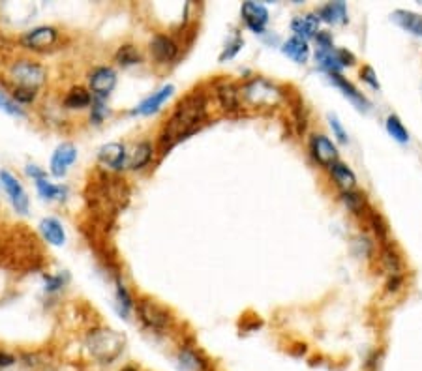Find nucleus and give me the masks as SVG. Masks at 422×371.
<instances>
[{
    "instance_id": "b1692460",
    "label": "nucleus",
    "mask_w": 422,
    "mask_h": 371,
    "mask_svg": "<svg viewBox=\"0 0 422 371\" xmlns=\"http://www.w3.org/2000/svg\"><path fill=\"white\" fill-rule=\"evenodd\" d=\"M177 360L182 371H207V362L194 349H180Z\"/></svg>"
},
{
    "instance_id": "ddd939ff",
    "label": "nucleus",
    "mask_w": 422,
    "mask_h": 371,
    "mask_svg": "<svg viewBox=\"0 0 422 371\" xmlns=\"http://www.w3.org/2000/svg\"><path fill=\"white\" fill-rule=\"evenodd\" d=\"M150 53L154 57L158 62L161 64H167V62H171V60L177 59V54H179V48H177V43L169 38V36H154L152 41H150Z\"/></svg>"
},
{
    "instance_id": "393cba45",
    "label": "nucleus",
    "mask_w": 422,
    "mask_h": 371,
    "mask_svg": "<svg viewBox=\"0 0 422 371\" xmlns=\"http://www.w3.org/2000/svg\"><path fill=\"white\" fill-rule=\"evenodd\" d=\"M342 203L345 205V208L351 214H363L368 210V203H366V195L357 191V189H351V191H342Z\"/></svg>"
},
{
    "instance_id": "9d476101",
    "label": "nucleus",
    "mask_w": 422,
    "mask_h": 371,
    "mask_svg": "<svg viewBox=\"0 0 422 371\" xmlns=\"http://www.w3.org/2000/svg\"><path fill=\"white\" fill-rule=\"evenodd\" d=\"M90 81V89L96 96H108L113 92L115 85H117V73H115L113 68H108V66H100L96 68L89 77Z\"/></svg>"
},
{
    "instance_id": "37998d69",
    "label": "nucleus",
    "mask_w": 422,
    "mask_h": 371,
    "mask_svg": "<svg viewBox=\"0 0 422 371\" xmlns=\"http://www.w3.org/2000/svg\"><path fill=\"white\" fill-rule=\"evenodd\" d=\"M119 371H139L136 368V365H124V368H122V370H119Z\"/></svg>"
},
{
    "instance_id": "7ed1b4c3",
    "label": "nucleus",
    "mask_w": 422,
    "mask_h": 371,
    "mask_svg": "<svg viewBox=\"0 0 422 371\" xmlns=\"http://www.w3.org/2000/svg\"><path fill=\"white\" fill-rule=\"evenodd\" d=\"M8 77L13 82V89H32L38 90L45 85L48 73L43 70L42 64H38L34 60L21 59L15 60L8 68Z\"/></svg>"
},
{
    "instance_id": "7c9ffc66",
    "label": "nucleus",
    "mask_w": 422,
    "mask_h": 371,
    "mask_svg": "<svg viewBox=\"0 0 422 371\" xmlns=\"http://www.w3.org/2000/svg\"><path fill=\"white\" fill-rule=\"evenodd\" d=\"M0 109H4L6 112L13 115V117H24L23 109L17 106V101L13 100V98H8V96L2 94V92H0Z\"/></svg>"
},
{
    "instance_id": "412c9836",
    "label": "nucleus",
    "mask_w": 422,
    "mask_h": 371,
    "mask_svg": "<svg viewBox=\"0 0 422 371\" xmlns=\"http://www.w3.org/2000/svg\"><path fill=\"white\" fill-rule=\"evenodd\" d=\"M282 51L286 54L287 59L295 60L297 64H306L310 59V45L308 41L298 38V36H293L289 40L282 45Z\"/></svg>"
},
{
    "instance_id": "2eb2a0df",
    "label": "nucleus",
    "mask_w": 422,
    "mask_h": 371,
    "mask_svg": "<svg viewBox=\"0 0 422 371\" xmlns=\"http://www.w3.org/2000/svg\"><path fill=\"white\" fill-rule=\"evenodd\" d=\"M328 173H330V177L336 182L342 191H351V189L357 188V175L353 173L349 165L344 163V161H336L328 167Z\"/></svg>"
},
{
    "instance_id": "4be33fe9",
    "label": "nucleus",
    "mask_w": 422,
    "mask_h": 371,
    "mask_svg": "<svg viewBox=\"0 0 422 371\" xmlns=\"http://www.w3.org/2000/svg\"><path fill=\"white\" fill-rule=\"evenodd\" d=\"M218 100H220L221 107L226 111H237L242 98H240V89H237L233 82H224L218 87Z\"/></svg>"
},
{
    "instance_id": "4468645a",
    "label": "nucleus",
    "mask_w": 422,
    "mask_h": 371,
    "mask_svg": "<svg viewBox=\"0 0 422 371\" xmlns=\"http://www.w3.org/2000/svg\"><path fill=\"white\" fill-rule=\"evenodd\" d=\"M330 81H333L334 85L344 92L345 98H349V100L353 101L361 111H370L372 103L368 101V98H366V96H364L355 85H353V82L347 81L342 73H333V75H330Z\"/></svg>"
},
{
    "instance_id": "cd10ccee",
    "label": "nucleus",
    "mask_w": 422,
    "mask_h": 371,
    "mask_svg": "<svg viewBox=\"0 0 422 371\" xmlns=\"http://www.w3.org/2000/svg\"><path fill=\"white\" fill-rule=\"evenodd\" d=\"M150 158H152V145L150 143H139L131 154L130 158V169H143L145 165L149 163Z\"/></svg>"
},
{
    "instance_id": "c85d7f7f",
    "label": "nucleus",
    "mask_w": 422,
    "mask_h": 371,
    "mask_svg": "<svg viewBox=\"0 0 422 371\" xmlns=\"http://www.w3.org/2000/svg\"><path fill=\"white\" fill-rule=\"evenodd\" d=\"M36 188H38V194L42 195L43 199L48 201H53V199H64L66 195V188H60V186H54V184H51L49 180H45V178H40V180H36Z\"/></svg>"
},
{
    "instance_id": "72a5a7b5",
    "label": "nucleus",
    "mask_w": 422,
    "mask_h": 371,
    "mask_svg": "<svg viewBox=\"0 0 422 371\" xmlns=\"http://www.w3.org/2000/svg\"><path fill=\"white\" fill-rule=\"evenodd\" d=\"M244 45V40L242 38H235V40L231 41V43H227L226 49H224V53L220 54V62H226V60H231L235 54L242 49Z\"/></svg>"
},
{
    "instance_id": "a19ab883",
    "label": "nucleus",
    "mask_w": 422,
    "mask_h": 371,
    "mask_svg": "<svg viewBox=\"0 0 422 371\" xmlns=\"http://www.w3.org/2000/svg\"><path fill=\"white\" fill-rule=\"evenodd\" d=\"M27 175L34 177L36 180H40V178H45V173H43L42 169H38V165H29V167H27Z\"/></svg>"
},
{
    "instance_id": "6e6552de",
    "label": "nucleus",
    "mask_w": 422,
    "mask_h": 371,
    "mask_svg": "<svg viewBox=\"0 0 422 371\" xmlns=\"http://www.w3.org/2000/svg\"><path fill=\"white\" fill-rule=\"evenodd\" d=\"M240 13H242V19L246 27L256 32V34H261L265 32V27L268 23V10L263 4H257V2H244L242 8H240Z\"/></svg>"
},
{
    "instance_id": "bb28decb",
    "label": "nucleus",
    "mask_w": 422,
    "mask_h": 371,
    "mask_svg": "<svg viewBox=\"0 0 422 371\" xmlns=\"http://www.w3.org/2000/svg\"><path fill=\"white\" fill-rule=\"evenodd\" d=\"M385 128L388 131V136L393 137L396 143H400V145L409 143V131L404 126V122L400 120L398 115H388L385 120Z\"/></svg>"
},
{
    "instance_id": "f257e3e1",
    "label": "nucleus",
    "mask_w": 422,
    "mask_h": 371,
    "mask_svg": "<svg viewBox=\"0 0 422 371\" xmlns=\"http://www.w3.org/2000/svg\"><path fill=\"white\" fill-rule=\"evenodd\" d=\"M207 117V109H205V100L201 96H190L186 98L177 111L171 117V120L167 122L166 130L161 133V145L163 148H171L173 145H177L179 141L186 139V137L194 133L199 128Z\"/></svg>"
},
{
    "instance_id": "4c0bfd02",
    "label": "nucleus",
    "mask_w": 422,
    "mask_h": 371,
    "mask_svg": "<svg viewBox=\"0 0 422 371\" xmlns=\"http://www.w3.org/2000/svg\"><path fill=\"white\" fill-rule=\"evenodd\" d=\"M402 285H404V277L400 276V274H394V276H391V279L386 282V291H388V293H398L400 289H402Z\"/></svg>"
},
{
    "instance_id": "1a4fd4ad",
    "label": "nucleus",
    "mask_w": 422,
    "mask_h": 371,
    "mask_svg": "<svg viewBox=\"0 0 422 371\" xmlns=\"http://www.w3.org/2000/svg\"><path fill=\"white\" fill-rule=\"evenodd\" d=\"M0 180H2V186H4V189L10 195L15 210L21 214L29 212V197H27V191H24V188L21 186L17 178L13 177L12 173L0 171Z\"/></svg>"
},
{
    "instance_id": "a878e982",
    "label": "nucleus",
    "mask_w": 422,
    "mask_h": 371,
    "mask_svg": "<svg viewBox=\"0 0 422 371\" xmlns=\"http://www.w3.org/2000/svg\"><path fill=\"white\" fill-rule=\"evenodd\" d=\"M92 103V96L87 89L83 87H73L70 89V92L66 94L64 98V106L68 109H85Z\"/></svg>"
},
{
    "instance_id": "423d86ee",
    "label": "nucleus",
    "mask_w": 422,
    "mask_h": 371,
    "mask_svg": "<svg viewBox=\"0 0 422 371\" xmlns=\"http://www.w3.org/2000/svg\"><path fill=\"white\" fill-rule=\"evenodd\" d=\"M310 152H312V158L319 165H323V167H330V165L338 161V147L327 136H323V133L312 136V139H310Z\"/></svg>"
},
{
    "instance_id": "f704fd0d",
    "label": "nucleus",
    "mask_w": 422,
    "mask_h": 371,
    "mask_svg": "<svg viewBox=\"0 0 422 371\" xmlns=\"http://www.w3.org/2000/svg\"><path fill=\"white\" fill-rule=\"evenodd\" d=\"M38 96V90H32V89H13L12 92V98L17 103H30V101L36 100Z\"/></svg>"
},
{
    "instance_id": "f3484780",
    "label": "nucleus",
    "mask_w": 422,
    "mask_h": 371,
    "mask_svg": "<svg viewBox=\"0 0 422 371\" xmlns=\"http://www.w3.org/2000/svg\"><path fill=\"white\" fill-rule=\"evenodd\" d=\"M394 23L398 24L400 29L409 32V34L422 38V15L421 13L411 12V10H394L391 15Z\"/></svg>"
},
{
    "instance_id": "39448f33",
    "label": "nucleus",
    "mask_w": 422,
    "mask_h": 371,
    "mask_svg": "<svg viewBox=\"0 0 422 371\" xmlns=\"http://www.w3.org/2000/svg\"><path fill=\"white\" fill-rule=\"evenodd\" d=\"M315 60L319 62L323 70L328 71V75L340 73L347 66L355 64V54L347 49H315Z\"/></svg>"
},
{
    "instance_id": "c9c22d12",
    "label": "nucleus",
    "mask_w": 422,
    "mask_h": 371,
    "mask_svg": "<svg viewBox=\"0 0 422 371\" xmlns=\"http://www.w3.org/2000/svg\"><path fill=\"white\" fill-rule=\"evenodd\" d=\"M361 79L368 85L370 89H374V90L381 89V85H379V81H377V75H375L374 68H370V66H364L363 70H361Z\"/></svg>"
},
{
    "instance_id": "2f4dec72",
    "label": "nucleus",
    "mask_w": 422,
    "mask_h": 371,
    "mask_svg": "<svg viewBox=\"0 0 422 371\" xmlns=\"http://www.w3.org/2000/svg\"><path fill=\"white\" fill-rule=\"evenodd\" d=\"M328 126H330V130H333L334 137H336L340 143H344V145H345V143L349 141V137H347V131L344 130V126H342V122H340L336 115H328Z\"/></svg>"
},
{
    "instance_id": "6ab92c4d",
    "label": "nucleus",
    "mask_w": 422,
    "mask_h": 371,
    "mask_svg": "<svg viewBox=\"0 0 422 371\" xmlns=\"http://www.w3.org/2000/svg\"><path fill=\"white\" fill-rule=\"evenodd\" d=\"M98 158L106 167H111L115 171H119L124 167L126 161V150L120 143H109V145H103L98 152Z\"/></svg>"
},
{
    "instance_id": "0eeeda50",
    "label": "nucleus",
    "mask_w": 422,
    "mask_h": 371,
    "mask_svg": "<svg viewBox=\"0 0 422 371\" xmlns=\"http://www.w3.org/2000/svg\"><path fill=\"white\" fill-rule=\"evenodd\" d=\"M57 38H59V32L53 27H38V29L27 32L21 43L30 51H45V49L53 48L57 43Z\"/></svg>"
},
{
    "instance_id": "aec40b11",
    "label": "nucleus",
    "mask_w": 422,
    "mask_h": 371,
    "mask_svg": "<svg viewBox=\"0 0 422 371\" xmlns=\"http://www.w3.org/2000/svg\"><path fill=\"white\" fill-rule=\"evenodd\" d=\"M317 17H319V21L328 24H345L349 19L345 2H328L317 10Z\"/></svg>"
},
{
    "instance_id": "c756f323",
    "label": "nucleus",
    "mask_w": 422,
    "mask_h": 371,
    "mask_svg": "<svg viewBox=\"0 0 422 371\" xmlns=\"http://www.w3.org/2000/svg\"><path fill=\"white\" fill-rule=\"evenodd\" d=\"M115 59H117V62L120 66H133L141 62V54H139V51L133 45H122L117 51V54H115Z\"/></svg>"
},
{
    "instance_id": "a211bd4d",
    "label": "nucleus",
    "mask_w": 422,
    "mask_h": 371,
    "mask_svg": "<svg viewBox=\"0 0 422 371\" xmlns=\"http://www.w3.org/2000/svg\"><path fill=\"white\" fill-rule=\"evenodd\" d=\"M291 30L295 32V36L303 38L308 41L310 38H315L319 32V17L317 13H304L298 15L291 21Z\"/></svg>"
},
{
    "instance_id": "20e7f679",
    "label": "nucleus",
    "mask_w": 422,
    "mask_h": 371,
    "mask_svg": "<svg viewBox=\"0 0 422 371\" xmlns=\"http://www.w3.org/2000/svg\"><path fill=\"white\" fill-rule=\"evenodd\" d=\"M240 98L254 107H270L278 103L279 98H282V90L265 79H254L240 89Z\"/></svg>"
},
{
    "instance_id": "9b49d317",
    "label": "nucleus",
    "mask_w": 422,
    "mask_h": 371,
    "mask_svg": "<svg viewBox=\"0 0 422 371\" xmlns=\"http://www.w3.org/2000/svg\"><path fill=\"white\" fill-rule=\"evenodd\" d=\"M137 312H139V315H141V319H143V323L147 324L149 328L161 330L169 324V313L152 300L141 302L139 307H137Z\"/></svg>"
},
{
    "instance_id": "f8f14e48",
    "label": "nucleus",
    "mask_w": 422,
    "mask_h": 371,
    "mask_svg": "<svg viewBox=\"0 0 422 371\" xmlns=\"http://www.w3.org/2000/svg\"><path fill=\"white\" fill-rule=\"evenodd\" d=\"M75 159H78V148L73 147L72 143H62L51 158V173L54 177H64Z\"/></svg>"
},
{
    "instance_id": "58836bf2",
    "label": "nucleus",
    "mask_w": 422,
    "mask_h": 371,
    "mask_svg": "<svg viewBox=\"0 0 422 371\" xmlns=\"http://www.w3.org/2000/svg\"><path fill=\"white\" fill-rule=\"evenodd\" d=\"M103 115H106V107H103L101 101H98V103L92 107V120H94L96 124H100L101 118H103Z\"/></svg>"
},
{
    "instance_id": "473e14b6",
    "label": "nucleus",
    "mask_w": 422,
    "mask_h": 371,
    "mask_svg": "<svg viewBox=\"0 0 422 371\" xmlns=\"http://www.w3.org/2000/svg\"><path fill=\"white\" fill-rule=\"evenodd\" d=\"M370 224H372V227H374L375 235L379 236L381 240H385L386 235H388V229H386L383 218H381L377 212H374V210H370Z\"/></svg>"
},
{
    "instance_id": "f03ea898",
    "label": "nucleus",
    "mask_w": 422,
    "mask_h": 371,
    "mask_svg": "<svg viewBox=\"0 0 422 371\" xmlns=\"http://www.w3.org/2000/svg\"><path fill=\"white\" fill-rule=\"evenodd\" d=\"M124 334L111 328H96L87 336V349L90 356L100 364H113L124 351Z\"/></svg>"
},
{
    "instance_id": "dca6fc26",
    "label": "nucleus",
    "mask_w": 422,
    "mask_h": 371,
    "mask_svg": "<svg viewBox=\"0 0 422 371\" xmlns=\"http://www.w3.org/2000/svg\"><path fill=\"white\" fill-rule=\"evenodd\" d=\"M173 92H175V87H173V85L161 87L158 92H154V94L149 96L147 100L141 101V103L133 109V115H152V112L160 111V107L171 98Z\"/></svg>"
},
{
    "instance_id": "5701e85b",
    "label": "nucleus",
    "mask_w": 422,
    "mask_h": 371,
    "mask_svg": "<svg viewBox=\"0 0 422 371\" xmlns=\"http://www.w3.org/2000/svg\"><path fill=\"white\" fill-rule=\"evenodd\" d=\"M40 231H42L43 238H45L49 244H53V246H62V244L66 242L64 227H62V224H60L59 219L54 218L42 219Z\"/></svg>"
},
{
    "instance_id": "ea45409f",
    "label": "nucleus",
    "mask_w": 422,
    "mask_h": 371,
    "mask_svg": "<svg viewBox=\"0 0 422 371\" xmlns=\"http://www.w3.org/2000/svg\"><path fill=\"white\" fill-rule=\"evenodd\" d=\"M15 364V356L10 353H4L0 351V368H10V365Z\"/></svg>"
},
{
    "instance_id": "e433bc0d",
    "label": "nucleus",
    "mask_w": 422,
    "mask_h": 371,
    "mask_svg": "<svg viewBox=\"0 0 422 371\" xmlns=\"http://www.w3.org/2000/svg\"><path fill=\"white\" fill-rule=\"evenodd\" d=\"M117 296H119V304L122 306L124 313H128V310L131 307V298H130V295H128L126 287L120 282L117 283Z\"/></svg>"
},
{
    "instance_id": "79ce46f5",
    "label": "nucleus",
    "mask_w": 422,
    "mask_h": 371,
    "mask_svg": "<svg viewBox=\"0 0 422 371\" xmlns=\"http://www.w3.org/2000/svg\"><path fill=\"white\" fill-rule=\"evenodd\" d=\"M45 282H48V289H49V291H54V289L62 287V279H60V277L48 276V277H45Z\"/></svg>"
}]
</instances>
